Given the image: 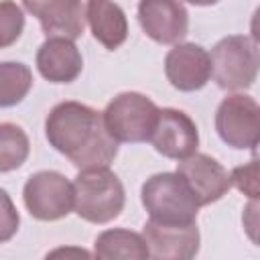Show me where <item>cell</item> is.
<instances>
[{
    "instance_id": "cell-1",
    "label": "cell",
    "mask_w": 260,
    "mask_h": 260,
    "mask_svg": "<svg viewBox=\"0 0 260 260\" xmlns=\"http://www.w3.org/2000/svg\"><path fill=\"white\" fill-rule=\"evenodd\" d=\"M45 134L77 169L108 167L118 154V142L108 134L102 112L81 102L57 104L45 120Z\"/></svg>"
},
{
    "instance_id": "cell-2",
    "label": "cell",
    "mask_w": 260,
    "mask_h": 260,
    "mask_svg": "<svg viewBox=\"0 0 260 260\" xmlns=\"http://www.w3.org/2000/svg\"><path fill=\"white\" fill-rule=\"evenodd\" d=\"M73 209L89 223H108L116 219L126 203L124 185L108 167L81 169L73 179Z\"/></svg>"
},
{
    "instance_id": "cell-3",
    "label": "cell",
    "mask_w": 260,
    "mask_h": 260,
    "mask_svg": "<svg viewBox=\"0 0 260 260\" xmlns=\"http://www.w3.org/2000/svg\"><path fill=\"white\" fill-rule=\"evenodd\" d=\"M142 205L152 221L195 223L199 203L179 173H156L144 181Z\"/></svg>"
},
{
    "instance_id": "cell-4",
    "label": "cell",
    "mask_w": 260,
    "mask_h": 260,
    "mask_svg": "<svg viewBox=\"0 0 260 260\" xmlns=\"http://www.w3.org/2000/svg\"><path fill=\"white\" fill-rule=\"evenodd\" d=\"M158 106L138 93L124 91L118 93L102 112L104 126L116 142H148L158 118Z\"/></svg>"
},
{
    "instance_id": "cell-5",
    "label": "cell",
    "mask_w": 260,
    "mask_h": 260,
    "mask_svg": "<svg viewBox=\"0 0 260 260\" xmlns=\"http://www.w3.org/2000/svg\"><path fill=\"white\" fill-rule=\"evenodd\" d=\"M211 77L225 91L248 89L258 77L256 41L244 35H230L211 49Z\"/></svg>"
},
{
    "instance_id": "cell-6",
    "label": "cell",
    "mask_w": 260,
    "mask_h": 260,
    "mask_svg": "<svg viewBox=\"0 0 260 260\" xmlns=\"http://www.w3.org/2000/svg\"><path fill=\"white\" fill-rule=\"evenodd\" d=\"M215 130L228 146L256 152L260 138V108L256 100L246 93L223 98L215 112Z\"/></svg>"
},
{
    "instance_id": "cell-7",
    "label": "cell",
    "mask_w": 260,
    "mask_h": 260,
    "mask_svg": "<svg viewBox=\"0 0 260 260\" xmlns=\"http://www.w3.org/2000/svg\"><path fill=\"white\" fill-rule=\"evenodd\" d=\"M73 183L57 171L30 175L22 189L28 213L41 221H57L73 211Z\"/></svg>"
},
{
    "instance_id": "cell-8",
    "label": "cell",
    "mask_w": 260,
    "mask_h": 260,
    "mask_svg": "<svg viewBox=\"0 0 260 260\" xmlns=\"http://www.w3.org/2000/svg\"><path fill=\"white\" fill-rule=\"evenodd\" d=\"M177 173L189 185L199 207L219 201L232 187L230 173L215 158L197 150L185 158H179Z\"/></svg>"
},
{
    "instance_id": "cell-9",
    "label": "cell",
    "mask_w": 260,
    "mask_h": 260,
    "mask_svg": "<svg viewBox=\"0 0 260 260\" xmlns=\"http://www.w3.org/2000/svg\"><path fill=\"white\" fill-rule=\"evenodd\" d=\"M138 22L158 45H177L189 30V14L181 0H140Z\"/></svg>"
},
{
    "instance_id": "cell-10",
    "label": "cell",
    "mask_w": 260,
    "mask_h": 260,
    "mask_svg": "<svg viewBox=\"0 0 260 260\" xmlns=\"http://www.w3.org/2000/svg\"><path fill=\"white\" fill-rule=\"evenodd\" d=\"M154 150L167 158H185L193 154L199 146V132L189 114L177 108L158 110V118L150 140Z\"/></svg>"
},
{
    "instance_id": "cell-11",
    "label": "cell",
    "mask_w": 260,
    "mask_h": 260,
    "mask_svg": "<svg viewBox=\"0 0 260 260\" xmlns=\"http://www.w3.org/2000/svg\"><path fill=\"white\" fill-rule=\"evenodd\" d=\"M142 238L148 256L156 260H189L199 252V228L195 223H158L148 219Z\"/></svg>"
},
{
    "instance_id": "cell-12",
    "label": "cell",
    "mask_w": 260,
    "mask_h": 260,
    "mask_svg": "<svg viewBox=\"0 0 260 260\" xmlns=\"http://www.w3.org/2000/svg\"><path fill=\"white\" fill-rule=\"evenodd\" d=\"M165 75L175 89L197 91L211 79V57L201 45H175L165 57Z\"/></svg>"
},
{
    "instance_id": "cell-13",
    "label": "cell",
    "mask_w": 260,
    "mask_h": 260,
    "mask_svg": "<svg viewBox=\"0 0 260 260\" xmlns=\"http://www.w3.org/2000/svg\"><path fill=\"white\" fill-rule=\"evenodd\" d=\"M22 4L39 20L47 37L77 39L83 35L85 16L81 0H22Z\"/></svg>"
},
{
    "instance_id": "cell-14",
    "label": "cell",
    "mask_w": 260,
    "mask_h": 260,
    "mask_svg": "<svg viewBox=\"0 0 260 260\" xmlns=\"http://www.w3.org/2000/svg\"><path fill=\"white\" fill-rule=\"evenodd\" d=\"M37 69L51 83H71L81 75L83 57L67 37H49L37 51Z\"/></svg>"
},
{
    "instance_id": "cell-15",
    "label": "cell",
    "mask_w": 260,
    "mask_h": 260,
    "mask_svg": "<svg viewBox=\"0 0 260 260\" xmlns=\"http://www.w3.org/2000/svg\"><path fill=\"white\" fill-rule=\"evenodd\" d=\"M85 18L91 35L106 49L114 51L128 39V20L114 0H87Z\"/></svg>"
},
{
    "instance_id": "cell-16",
    "label": "cell",
    "mask_w": 260,
    "mask_h": 260,
    "mask_svg": "<svg viewBox=\"0 0 260 260\" xmlns=\"http://www.w3.org/2000/svg\"><path fill=\"white\" fill-rule=\"evenodd\" d=\"M93 256L98 258H124V260H144L148 258V248L142 234L114 228L106 230L95 238Z\"/></svg>"
},
{
    "instance_id": "cell-17",
    "label": "cell",
    "mask_w": 260,
    "mask_h": 260,
    "mask_svg": "<svg viewBox=\"0 0 260 260\" xmlns=\"http://www.w3.org/2000/svg\"><path fill=\"white\" fill-rule=\"evenodd\" d=\"M32 87V71L18 61L0 63V108L20 104Z\"/></svg>"
},
{
    "instance_id": "cell-18",
    "label": "cell",
    "mask_w": 260,
    "mask_h": 260,
    "mask_svg": "<svg viewBox=\"0 0 260 260\" xmlns=\"http://www.w3.org/2000/svg\"><path fill=\"white\" fill-rule=\"evenodd\" d=\"M30 152L26 132L12 122H0V173L20 169Z\"/></svg>"
},
{
    "instance_id": "cell-19",
    "label": "cell",
    "mask_w": 260,
    "mask_h": 260,
    "mask_svg": "<svg viewBox=\"0 0 260 260\" xmlns=\"http://www.w3.org/2000/svg\"><path fill=\"white\" fill-rule=\"evenodd\" d=\"M24 28L22 8L14 0H0V49L14 45Z\"/></svg>"
},
{
    "instance_id": "cell-20",
    "label": "cell",
    "mask_w": 260,
    "mask_h": 260,
    "mask_svg": "<svg viewBox=\"0 0 260 260\" xmlns=\"http://www.w3.org/2000/svg\"><path fill=\"white\" fill-rule=\"evenodd\" d=\"M230 181H232V185H236L250 199H258V191H260V185H258V160L252 158L250 162H246L242 167H236L230 173Z\"/></svg>"
},
{
    "instance_id": "cell-21",
    "label": "cell",
    "mask_w": 260,
    "mask_h": 260,
    "mask_svg": "<svg viewBox=\"0 0 260 260\" xmlns=\"http://www.w3.org/2000/svg\"><path fill=\"white\" fill-rule=\"evenodd\" d=\"M18 225H20L18 209L12 203L10 195L0 187V244L12 240L18 232Z\"/></svg>"
},
{
    "instance_id": "cell-22",
    "label": "cell",
    "mask_w": 260,
    "mask_h": 260,
    "mask_svg": "<svg viewBox=\"0 0 260 260\" xmlns=\"http://www.w3.org/2000/svg\"><path fill=\"white\" fill-rule=\"evenodd\" d=\"M189 4H193V6H213V4H217L219 0H187Z\"/></svg>"
}]
</instances>
